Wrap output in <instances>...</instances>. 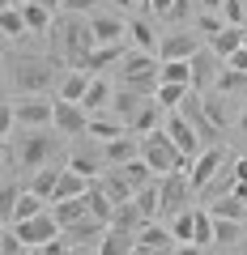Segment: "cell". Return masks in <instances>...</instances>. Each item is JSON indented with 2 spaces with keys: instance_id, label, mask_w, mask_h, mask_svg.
<instances>
[{
  "instance_id": "d6a6232c",
  "label": "cell",
  "mask_w": 247,
  "mask_h": 255,
  "mask_svg": "<svg viewBox=\"0 0 247 255\" xmlns=\"http://www.w3.org/2000/svg\"><path fill=\"white\" fill-rule=\"evenodd\" d=\"M115 60H128L119 43H111V47H94L90 60H85V73H98V68H107V64H115Z\"/></svg>"
},
{
  "instance_id": "836d02e7",
  "label": "cell",
  "mask_w": 247,
  "mask_h": 255,
  "mask_svg": "<svg viewBox=\"0 0 247 255\" xmlns=\"http://www.w3.org/2000/svg\"><path fill=\"white\" fill-rule=\"evenodd\" d=\"M137 247H175V234L162 230V226H154V221H145L137 230Z\"/></svg>"
},
{
  "instance_id": "ab89813d",
  "label": "cell",
  "mask_w": 247,
  "mask_h": 255,
  "mask_svg": "<svg viewBox=\"0 0 247 255\" xmlns=\"http://www.w3.org/2000/svg\"><path fill=\"white\" fill-rule=\"evenodd\" d=\"M21 17H26V30H34V34L51 30V9H43V4H34V0L21 9Z\"/></svg>"
},
{
  "instance_id": "681fc988",
  "label": "cell",
  "mask_w": 247,
  "mask_h": 255,
  "mask_svg": "<svg viewBox=\"0 0 247 255\" xmlns=\"http://www.w3.org/2000/svg\"><path fill=\"white\" fill-rule=\"evenodd\" d=\"M17 196H21L17 187H4V200H0V217H4V226H9V217H13V204H17Z\"/></svg>"
},
{
  "instance_id": "44dd1931",
  "label": "cell",
  "mask_w": 247,
  "mask_h": 255,
  "mask_svg": "<svg viewBox=\"0 0 247 255\" xmlns=\"http://www.w3.org/2000/svg\"><path fill=\"white\" fill-rule=\"evenodd\" d=\"M90 187H94V179H85L77 170H64L60 174V187H55V200H81Z\"/></svg>"
},
{
  "instance_id": "ac0fdd59",
  "label": "cell",
  "mask_w": 247,
  "mask_h": 255,
  "mask_svg": "<svg viewBox=\"0 0 247 255\" xmlns=\"http://www.w3.org/2000/svg\"><path fill=\"white\" fill-rule=\"evenodd\" d=\"M102 157H107L111 166L137 162V157H141V140L137 136H119V140H111V145H102Z\"/></svg>"
},
{
  "instance_id": "60d3db41",
  "label": "cell",
  "mask_w": 247,
  "mask_h": 255,
  "mask_svg": "<svg viewBox=\"0 0 247 255\" xmlns=\"http://www.w3.org/2000/svg\"><path fill=\"white\" fill-rule=\"evenodd\" d=\"M137 209H141V213H145V221H149V217H154V213H158V209H162V191H158V187H154V183H149V187H141V191H137Z\"/></svg>"
},
{
  "instance_id": "c3c4849f",
  "label": "cell",
  "mask_w": 247,
  "mask_h": 255,
  "mask_svg": "<svg viewBox=\"0 0 247 255\" xmlns=\"http://www.w3.org/2000/svg\"><path fill=\"white\" fill-rule=\"evenodd\" d=\"M201 107H205V115H209V119H213V124H218V128H226V111H222V102L213 98V94H209V98L201 102Z\"/></svg>"
},
{
  "instance_id": "6f0895ef",
  "label": "cell",
  "mask_w": 247,
  "mask_h": 255,
  "mask_svg": "<svg viewBox=\"0 0 247 255\" xmlns=\"http://www.w3.org/2000/svg\"><path fill=\"white\" fill-rule=\"evenodd\" d=\"M222 4H226V0H201V9H205V13H222Z\"/></svg>"
},
{
  "instance_id": "5b68a950",
  "label": "cell",
  "mask_w": 247,
  "mask_h": 255,
  "mask_svg": "<svg viewBox=\"0 0 247 255\" xmlns=\"http://www.w3.org/2000/svg\"><path fill=\"white\" fill-rule=\"evenodd\" d=\"M13 115H17L21 128L38 132V128L55 124V102H47V98H17V102H13Z\"/></svg>"
},
{
  "instance_id": "f546056e",
  "label": "cell",
  "mask_w": 247,
  "mask_h": 255,
  "mask_svg": "<svg viewBox=\"0 0 247 255\" xmlns=\"http://www.w3.org/2000/svg\"><path fill=\"white\" fill-rule=\"evenodd\" d=\"M183 98H188V85H166V81H158V90H154V102H158L162 111H179Z\"/></svg>"
},
{
  "instance_id": "d590c367",
  "label": "cell",
  "mask_w": 247,
  "mask_h": 255,
  "mask_svg": "<svg viewBox=\"0 0 247 255\" xmlns=\"http://www.w3.org/2000/svg\"><path fill=\"white\" fill-rule=\"evenodd\" d=\"M213 243H243V221H230V217H213Z\"/></svg>"
},
{
  "instance_id": "e7e4bbea",
  "label": "cell",
  "mask_w": 247,
  "mask_h": 255,
  "mask_svg": "<svg viewBox=\"0 0 247 255\" xmlns=\"http://www.w3.org/2000/svg\"><path fill=\"white\" fill-rule=\"evenodd\" d=\"M239 255H247V234H243V243H239Z\"/></svg>"
},
{
  "instance_id": "f35d334b",
  "label": "cell",
  "mask_w": 247,
  "mask_h": 255,
  "mask_svg": "<svg viewBox=\"0 0 247 255\" xmlns=\"http://www.w3.org/2000/svg\"><path fill=\"white\" fill-rule=\"evenodd\" d=\"M171 234H175V243H196V213H175V221H171Z\"/></svg>"
},
{
  "instance_id": "816d5d0a",
  "label": "cell",
  "mask_w": 247,
  "mask_h": 255,
  "mask_svg": "<svg viewBox=\"0 0 247 255\" xmlns=\"http://www.w3.org/2000/svg\"><path fill=\"white\" fill-rule=\"evenodd\" d=\"M94 4H98V0H64V9H68V13H90Z\"/></svg>"
},
{
  "instance_id": "9a60e30c",
  "label": "cell",
  "mask_w": 247,
  "mask_h": 255,
  "mask_svg": "<svg viewBox=\"0 0 247 255\" xmlns=\"http://www.w3.org/2000/svg\"><path fill=\"white\" fill-rule=\"evenodd\" d=\"M196 51H201V43H196V38L192 34H183V30H179V34H166L162 38V47H158V60H192V55Z\"/></svg>"
},
{
  "instance_id": "7dc6e473",
  "label": "cell",
  "mask_w": 247,
  "mask_h": 255,
  "mask_svg": "<svg viewBox=\"0 0 247 255\" xmlns=\"http://www.w3.org/2000/svg\"><path fill=\"white\" fill-rule=\"evenodd\" d=\"M196 26H201L209 38H218L222 30H226V21H222V13H201V17H196Z\"/></svg>"
},
{
  "instance_id": "603a6c76",
  "label": "cell",
  "mask_w": 247,
  "mask_h": 255,
  "mask_svg": "<svg viewBox=\"0 0 247 255\" xmlns=\"http://www.w3.org/2000/svg\"><path fill=\"white\" fill-rule=\"evenodd\" d=\"M60 174H64V170H55V166H38V170H34V183H30V191H34V196H43V200H55Z\"/></svg>"
},
{
  "instance_id": "6125c7cd",
  "label": "cell",
  "mask_w": 247,
  "mask_h": 255,
  "mask_svg": "<svg viewBox=\"0 0 247 255\" xmlns=\"http://www.w3.org/2000/svg\"><path fill=\"white\" fill-rule=\"evenodd\" d=\"M111 4H115V9H132V4H137V0H111Z\"/></svg>"
},
{
  "instance_id": "94428289",
  "label": "cell",
  "mask_w": 247,
  "mask_h": 255,
  "mask_svg": "<svg viewBox=\"0 0 247 255\" xmlns=\"http://www.w3.org/2000/svg\"><path fill=\"white\" fill-rule=\"evenodd\" d=\"M239 128H243V136H247V107L239 111Z\"/></svg>"
},
{
  "instance_id": "9c48e42d",
  "label": "cell",
  "mask_w": 247,
  "mask_h": 255,
  "mask_svg": "<svg viewBox=\"0 0 247 255\" xmlns=\"http://www.w3.org/2000/svg\"><path fill=\"white\" fill-rule=\"evenodd\" d=\"M158 191H162V213H183V200L192 196V183L183 179V170H175V174H162Z\"/></svg>"
},
{
  "instance_id": "bcb514c9",
  "label": "cell",
  "mask_w": 247,
  "mask_h": 255,
  "mask_svg": "<svg viewBox=\"0 0 247 255\" xmlns=\"http://www.w3.org/2000/svg\"><path fill=\"white\" fill-rule=\"evenodd\" d=\"M30 247L17 238V230H4V238H0V255H26Z\"/></svg>"
},
{
  "instance_id": "52a82bcc",
  "label": "cell",
  "mask_w": 247,
  "mask_h": 255,
  "mask_svg": "<svg viewBox=\"0 0 247 255\" xmlns=\"http://www.w3.org/2000/svg\"><path fill=\"white\" fill-rule=\"evenodd\" d=\"M222 162H226V149H222V145H209V149H205V153L192 162V170H188V183H192V191H205V187H209Z\"/></svg>"
},
{
  "instance_id": "f6af8a7d",
  "label": "cell",
  "mask_w": 247,
  "mask_h": 255,
  "mask_svg": "<svg viewBox=\"0 0 247 255\" xmlns=\"http://www.w3.org/2000/svg\"><path fill=\"white\" fill-rule=\"evenodd\" d=\"M243 17H247L243 0H226V4H222V21H226V26H243Z\"/></svg>"
},
{
  "instance_id": "83f0119b",
  "label": "cell",
  "mask_w": 247,
  "mask_h": 255,
  "mask_svg": "<svg viewBox=\"0 0 247 255\" xmlns=\"http://www.w3.org/2000/svg\"><path fill=\"white\" fill-rule=\"evenodd\" d=\"M38 213H47V209H43V196H34V191H21L17 204H13L9 226H17V221H30V217H38Z\"/></svg>"
},
{
  "instance_id": "f5cc1de1",
  "label": "cell",
  "mask_w": 247,
  "mask_h": 255,
  "mask_svg": "<svg viewBox=\"0 0 247 255\" xmlns=\"http://www.w3.org/2000/svg\"><path fill=\"white\" fill-rule=\"evenodd\" d=\"M132 255H175V247H137Z\"/></svg>"
},
{
  "instance_id": "680465c9",
  "label": "cell",
  "mask_w": 247,
  "mask_h": 255,
  "mask_svg": "<svg viewBox=\"0 0 247 255\" xmlns=\"http://www.w3.org/2000/svg\"><path fill=\"white\" fill-rule=\"evenodd\" d=\"M34 4H43V9H51V13H55V9H64V0H34Z\"/></svg>"
},
{
  "instance_id": "8fae6325",
  "label": "cell",
  "mask_w": 247,
  "mask_h": 255,
  "mask_svg": "<svg viewBox=\"0 0 247 255\" xmlns=\"http://www.w3.org/2000/svg\"><path fill=\"white\" fill-rule=\"evenodd\" d=\"M124 124H128V132H137V140H141V136H149V132H158L166 119H162V107H158L154 98H145L128 119H124Z\"/></svg>"
},
{
  "instance_id": "484cf974",
  "label": "cell",
  "mask_w": 247,
  "mask_h": 255,
  "mask_svg": "<svg viewBox=\"0 0 247 255\" xmlns=\"http://www.w3.org/2000/svg\"><path fill=\"white\" fill-rule=\"evenodd\" d=\"M158 81H166V85H188V90H192V60H166L162 73H158Z\"/></svg>"
},
{
  "instance_id": "03108f58",
  "label": "cell",
  "mask_w": 247,
  "mask_h": 255,
  "mask_svg": "<svg viewBox=\"0 0 247 255\" xmlns=\"http://www.w3.org/2000/svg\"><path fill=\"white\" fill-rule=\"evenodd\" d=\"M68 255H90V251H81V247H77V251H68ZM94 255H98V251H94Z\"/></svg>"
},
{
  "instance_id": "d6986e66",
  "label": "cell",
  "mask_w": 247,
  "mask_h": 255,
  "mask_svg": "<svg viewBox=\"0 0 247 255\" xmlns=\"http://www.w3.org/2000/svg\"><path fill=\"white\" fill-rule=\"evenodd\" d=\"M243 34H247V26H226L218 38H209L213 55H218V60H230V55H235L239 47H243Z\"/></svg>"
},
{
  "instance_id": "6da1fadb",
  "label": "cell",
  "mask_w": 247,
  "mask_h": 255,
  "mask_svg": "<svg viewBox=\"0 0 247 255\" xmlns=\"http://www.w3.org/2000/svg\"><path fill=\"white\" fill-rule=\"evenodd\" d=\"M141 157L149 162V170L154 174H175V170H192V162L179 153V145H175L171 136H166V128H158V132H149V136H141Z\"/></svg>"
},
{
  "instance_id": "cb8c5ba5",
  "label": "cell",
  "mask_w": 247,
  "mask_h": 255,
  "mask_svg": "<svg viewBox=\"0 0 247 255\" xmlns=\"http://www.w3.org/2000/svg\"><path fill=\"white\" fill-rule=\"evenodd\" d=\"M55 221H60V226H77V221H81V217H90V204H85V196H81V200H55Z\"/></svg>"
},
{
  "instance_id": "30bf717a",
  "label": "cell",
  "mask_w": 247,
  "mask_h": 255,
  "mask_svg": "<svg viewBox=\"0 0 247 255\" xmlns=\"http://www.w3.org/2000/svg\"><path fill=\"white\" fill-rule=\"evenodd\" d=\"M51 153H55L51 136H43V128H38V132H30V136L17 145V166H34V170H38Z\"/></svg>"
},
{
  "instance_id": "ee69618b",
  "label": "cell",
  "mask_w": 247,
  "mask_h": 255,
  "mask_svg": "<svg viewBox=\"0 0 247 255\" xmlns=\"http://www.w3.org/2000/svg\"><path fill=\"white\" fill-rule=\"evenodd\" d=\"M209 243H213V213L196 209V247H209Z\"/></svg>"
},
{
  "instance_id": "8992f818",
  "label": "cell",
  "mask_w": 247,
  "mask_h": 255,
  "mask_svg": "<svg viewBox=\"0 0 247 255\" xmlns=\"http://www.w3.org/2000/svg\"><path fill=\"white\" fill-rule=\"evenodd\" d=\"M158 73H162V60H154L149 51H132L124 60V85L149 90V81H158Z\"/></svg>"
},
{
  "instance_id": "4dcf8cb0",
  "label": "cell",
  "mask_w": 247,
  "mask_h": 255,
  "mask_svg": "<svg viewBox=\"0 0 247 255\" xmlns=\"http://www.w3.org/2000/svg\"><path fill=\"white\" fill-rule=\"evenodd\" d=\"M128 38L137 51H149V55H158V47H162L154 38V30H149V21H128Z\"/></svg>"
},
{
  "instance_id": "4316f807",
  "label": "cell",
  "mask_w": 247,
  "mask_h": 255,
  "mask_svg": "<svg viewBox=\"0 0 247 255\" xmlns=\"http://www.w3.org/2000/svg\"><path fill=\"white\" fill-rule=\"evenodd\" d=\"M137 226H145V213L137 209V200L119 204V209H115V221H111V230H119V234H132Z\"/></svg>"
},
{
  "instance_id": "b9f144b4",
  "label": "cell",
  "mask_w": 247,
  "mask_h": 255,
  "mask_svg": "<svg viewBox=\"0 0 247 255\" xmlns=\"http://www.w3.org/2000/svg\"><path fill=\"white\" fill-rule=\"evenodd\" d=\"M218 94H239V90H247V73H239V68H226V73L218 77V85H213Z\"/></svg>"
},
{
  "instance_id": "8d00e7d4",
  "label": "cell",
  "mask_w": 247,
  "mask_h": 255,
  "mask_svg": "<svg viewBox=\"0 0 247 255\" xmlns=\"http://www.w3.org/2000/svg\"><path fill=\"white\" fill-rule=\"evenodd\" d=\"M213 217H230V221H243L247 217V204L243 200H239V196H235V191H230V196H222V200H213Z\"/></svg>"
},
{
  "instance_id": "e575fe53",
  "label": "cell",
  "mask_w": 247,
  "mask_h": 255,
  "mask_svg": "<svg viewBox=\"0 0 247 255\" xmlns=\"http://www.w3.org/2000/svg\"><path fill=\"white\" fill-rule=\"evenodd\" d=\"M102 162H107V157H102V153H90V149H81V153H73V162H68V170L85 174V179H98Z\"/></svg>"
},
{
  "instance_id": "003e7915",
  "label": "cell",
  "mask_w": 247,
  "mask_h": 255,
  "mask_svg": "<svg viewBox=\"0 0 247 255\" xmlns=\"http://www.w3.org/2000/svg\"><path fill=\"white\" fill-rule=\"evenodd\" d=\"M137 4H141V9H149V0H137Z\"/></svg>"
},
{
  "instance_id": "91938a15",
  "label": "cell",
  "mask_w": 247,
  "mask_h": 255,
  "mask_svg": "<svg viewBox=\"0 0 247 255\" xmlns=\"http://www.w3.org/2000/svg\"><path fill=\"white\" fill-rule=\"evenodd\" d=\"M230 191H235L239 200H243V204H247V183H235V187H230Z\"/></svg>"
},
{
  "instance_id": "277c9868",
  "label": "cell",
  "mask_w": 247,
  "mask_h": 255,
  "mask_svg": "<svg viewBox=\"0 0 247 255\" xmlns=\"http://www.w3.org/2000/svg\"><path fill=\"white\" fill-rule=\"evenodd\" d=\"M162 128H166V136H171L175 145H179V153L188 157V162H196V157H201V136H196V128H192V119H188V115L171 111Z\"/></svg>"
},
{
  "instance_id": "db71d44e",
  "label": "cell",
  "mask_w": 247,
  "mask_h": 255,
  "mask_svg": "<svg viewBox=\"0 0 247 255\" xmlns=\"http://www.w3.org/2000/svg\"><path fill=\"white\" fill-rule=\"evenodd\" d=\"M149 9H154V13H162V17H171V9H175V0H149Z\"/></svg>"
},
{
  "instance_id": "f907efd6",
  "label": "cell",
  "mask_w": 247,
  "mask_h": 255,
  "mask_svg": "<svg viewBox=\"0 0 247 255\" xmlns=\"http://www.w3.org/2000/svg\"><path fill=\"white\" fill-rule=\"evenodd\" d=\"M226 68H239V73H247V43H243V47H239V51L226 60Z\"/></svg>"
},
{
  "instance_id": "ba28073f",
  "label": "cell",
  "mask_w": 247,
  "mask_h": 255,
  "mask_svg": "<svg viewBox=\"0 0 247 255\" xmlns=\"http://www.w3.org/2000/svg\"><path fill=\"white\" fill-rule=\"evenodd\" d=\"M55 128L68 132V136H85V128H90V111H85L81 102L55 98Z\"/></svg>"
},
{
  "instance_id": "be15d7a7",
  "label": "cell",
  "mask_w": 247,
  "mask_h": 255,
  "mask_svg": "<svg viewBox=\"0 0 247 255\" xmlns=\"http://www.w3.org/2000/svg\"><path fill=\"white\" fill-rule=\"evenodd\" d=\"M4 4H9V9H26L30 0H4Z\"/></svg>"
},
{
  "instance_id": "7402d4cb",
  "label": "cell",
  "mask_w": 247,
  "mask_h": 255,
  "mask_svg": "<svg viewBox=\"0 0 247 255\" xmlns=\"http://www.w3.org/2000/svg\"><path fill=\"white\" fill-rule=\"evenodd\" d=\"M111 98H115V90L107 85V77H94V81H90V94L81 98V107L90 111V115H102V107H107Z\"/></svg>"
},
{
  "instance_id": "f1b7e54d",
  "label": "cell",
  "mask_w": 247,
  "mask_h": 255,
  "mask_svg": "<svg viewBox=\"0 0 247 255\" xmlns=\"http://www.w3.org/2000/svg\"><path fill=\"white\" fill-rule=\"evenodd\" d=\"M145 94H149V90H137V85H124V90H115V98H111V107H115V111H119L124 119H128L132 111H137L141 102H145Z\"/></svg>"
},
{
  "instance_id": "7bdbcfd3",
  "label": "cell",
  "mask_w": 247,
  "mask_h": 255,
  "mask_svg": "<svg viewBox=\"0 0 247 255\" xmlns=\"http://www.w3.org/2000/svg\"><path fill=\"white\" fill-rule=\"evenodd\" d=\"M0 30H4V38H17L21 30H26V17H21V9H9V4H4V17H0Z\"/></svg>"
},
{
  "instance_id": "4fadbf2b",
  "label": "cell",
  "mask_w": 247,
  "mask_h": 255,
  "mask_svg": "<svg viewBox=\"0 0 247 255\" xmlns=\"http://www.w3.org/2000/svg\"><path fill=\"white\" fill-rule=\"evenodd\" d=\"M90 81H94V77L85 73V68H68V73L55 81V98H64V102H81L85 94H90Z\"/></svg>"
},
{
  "instance_id": "ffe728a7",
  "label": "cell",
  "mask_w": 247,
  "mask_h": 255,
  "mask_svg": "<svg viewBox=\"0 0 247 255\" xmlns=\"http://www.w3.org/2000/svg\"><path fill=\"white\" fill-rule=\"evenodd\" d=\"M107 230H111L107 221H98V217H94V213H90V217H81V221H77V226H68L64 234L73 238L77 247H85V243H94V238H102V234H107Z\"/></svg>"
},
{
  "instance_id": "d4e9b609",
  "label": "cell",
  "mask_w": 247,
  "mask_h": 255,
  "mask_svg": "<svg viewBox=\"0 0 247 255\" xmlns=\"http://www.w3.org/2000/svg\"><path fill=\"white\" fill-rule=\"evenodd\" d=\"M102 187L111 191V200H115V204H128V200H137V187H132V183L124 179L119 170H107V174H102Z\"/></svg>"
},
{
  "instance_id": "1f68e13d",
  "label": "cell",
  "mask_w": 247,
  "mask_h": 255,
  "mask_svg": "<svg viewBox=\"0 0 247 255\" xmlns=\"http://www.w3.org/2000/svg\"><path fill=\"white\" fill-rule=\"evenodd\" d=\"M137 247H132L128 234H119V230H107V234L98 238V255H132Z\"/></svg>"
},
{
  "instance_id": "7c38bea8",
  "label": "cell",
  "mask_w": 247,
  "mask_h": 255,
  "mask_svg": "<svg viewBox=\"0 0 247 255\" xmlns=\"http://www.w3.org/2000/svg\"><path fill=\"white\" fill-rule=\"evenodd\" d=\"M218 55H213V47H201V51L192 55V90H209V85H218Z\"/></svg>"
},
{
  "instance_id": "2e32d148",
  "label": "cell",
  "mask_w": 247,
  "mask_h": 255,
  "mask_svg": "<svg viewBox=\"0 0 247 255\" xmlns=\"http://www.w3.org/2000/svg\"><path fill=\"white\" fill-rule=\"evenodd\" d=\"M85 204H90V213H94V217H98V221H107V226H111V221H115V209H119V204L111 200V191L102 187L98 179H94V187L85 191Z\"/></svg>"
},
{
  "instance_id": "7a4b0ae2",
  "label": "cell",
  "mask_w": 247,
  "mask_h": 255,
  "mask_svg": "<svg viewBox=\"0 0 247 255\" xmlns=\"http://www.w3.org/2000/svg\"><path fill=\"white\" fill-rule=\"evenodd\" d=\"M55 81V64L51 60H34V55H13V85L17 98H34L38 90Z\"/></svg>"
},
{
  "instance_id": "9f6ffc18",
  "label": "cell",
  "mask_w": 247,
  "mask_h": 255,
  "mask_svg": "<svg viewBox=\"0 0 247 255\" xmlns=\"http://www.w3.org/2000/svg\"><path fill=\"white\" fill-rule=\"evenodd\" d=\"M235 183H247V157H239V162H235Z\"/></svg>"
},
{
  "instance_id": "74e56055",
  "label": "cell",
  "mask_w": 247,
  "mask_h": 255,
  "mask_svg": "<svg viewBox=\"0 0 247 255\" xmlns=\"http://www.w3.org/2000/svg\"><path fill=\"white\" fill-rule=\"evenodd\" d=\"M119 174H124V179H128L137 191H141V187H149V179H154V170H149L145 157H137V162H124V166H119Z\"/></svg>"
},
{
  "instance_id": "5bb4252c",
  "label": "cell",
  "mask_w": 247,
  "mask_h": 255,
  "mask_svg": "<svg viewBox=\"0 0 247 255\" xmlns=\"http://www.w3.org/2000/svg\"><path fill=\"white\" fill-rule=\"evenodd\" d=\"M90 34H94V47H111V43H119V38L128 34V21L111 17V13H98L90 21Z\"/></svg>"
},
{
  "instance_id": "11a10c76",
  "label": "cell",
  "mask_w": 247,
  "mask_h": 255,
  "mask_svg": "<svg viewBox=\"0 0 247 255\" xmlns=\"http://www.w3.org/2000/svg\"><path fill=\"white\" fill-rule=\"evenodd\" d=\"M205 251V247H196V243H179V247H175V255H201Z\"/></svg>"
},
{
  "instance_id": "e0dca14e",
  "label": "cell",
  "mask_w": 247,
  "mask_h": 255,
  "mask_svg": "<svg viewBox=\"0 0 247 255\" xmlns=\"http://www.w3.org/2000/svg\"><path fill=\"white\" fill-rule=\"evenodd\" d=\"M124 128H128V124H115L111 115H90V128H85V136L98 140V145H111V140L124 136Z\"/></svg>"
},
{
  "instance_id": "3957f363",
  "label": "cell",
  "mask_w": 247,
  "mask_h": 255,
  "mask_svg": "<svg viewBox=\"0 0 247 255\" xmlns=\"http://www.w3.org/2000/svg\"><path fill=\"white\" fill-rule=\"evenodd\" d=\"M9 230H17V238H21L26 247H47L51 238H60V234H64V226L55 221V213H38V217L17 221V226H9Z\"/></svg>"
}]
</instances>
